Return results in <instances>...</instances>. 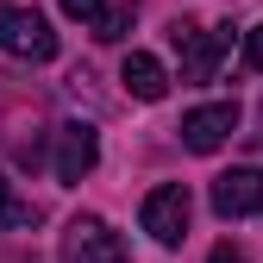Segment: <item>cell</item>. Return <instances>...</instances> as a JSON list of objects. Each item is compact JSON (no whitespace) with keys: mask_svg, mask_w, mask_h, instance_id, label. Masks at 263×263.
<instances>
[{"mask_svg":"<svg viewBox=\"0 0 263 263\" xmlns=\"http://www.w3.org/2000/svg\"><path fill=\"white\" fill-rule=\"evenodd\" d=\"M170 44L182 50V82H213V69H219V57L232 50V25H219V31H207V25H194V19H176V31H170Z\"/></svg>","mask_w":263,"mask_h":263,"instance_id":"cell-1","label":"cell"},{"mask_svg":"<svg viewBox=\"0 0 263 263\" xmlns=\"http://www.w3.org/2000/svg\"><path fill=\"white\" fill-rule=\"evenodd\" d=\"M0 50L25 57V63H50L57 57V31L38 7H0Z\"/></svg>","mask_w":263,"mask_h":263,"instance_id":"cell-2","label":"cell"},{"mask_svg":"<svg viewBox=\"0 0 263 263\" xmlns=\"http://www.w3.org/2000/svg\"><path fill=\"white\" fill-rule=\"evenodd\" d=\"M63 263H125V238L101 213H82V219H69V232H63Z\"/></svg>","mask_w":263,"mask_h":263,"instance_id":"cell-3","label":"cell"},{"mask_svg":"<svg viewBox=\"0 0 263 263\" xmlns=\"http://www.w3.org/2000/svg\"><path fill=\"white\" fill-rule=\"evenodd\" d=\"M188 213H194V201H188V188L182 182H163V188H151L144 194V232L157 238V245H182L188 238Z\"/></svg>","mask_w":263,"mask_h":263,"instance_id":"cell-4","label":"cell"},{"mask_svg":"<svg viewBox=\"0 0 263 263\" xmlns=\"http://www.w3.org/2000/svg\"><path fill=\"white\" fill-rule=\"evenodd\" d=\"M213 213L219 219H263V170L213 176Z\"/></svg>","mask_w":263,"mask_h":263,"instance_id":"cell-5","label":"cell"},{"mask_svg":"<svg viewBox=\"0 0 263 263\" xmlns=\"http://www.w3.org/2000/svg\"><path fill=\"white\" fill-rule=\"evenodd\" d=\"M232 132H238V101H213V107H194L182 119V144L207 157V151H219L226 138H232Z\"/></svg>","mask_w":263,"mask_h":263,"instance_id":"cell-6","label":"cell"},{"mask_svg":"<svg viewBox=\"0 0 263 263\" xmlns=\"http://www.w3.org/2000/svg\"><path fill=\"white\" fill-rule=\"evenodd\" d=\"M94 163H101V132L82 125V119H69L57 132V182H82Z\"/></svg>","mask_w":263,"mask_h":263,"instance_id":"cell-7","label":"cell"},{"mask_svg":"<svg viewBox=\"0 0 263 263\" xmlns=\"http://www.w3.org/2000/svg\"><path fill=\"white\" fill-rule=\"evenodd\" d=\"M119 82H125V94H138V101H163V94H170V69H163L151 50H132L119 63Z\"/></svg>","mask_w":263,"mask_h":263,"instance_id":"cell-8","label":"cell"},{"mask_svg":"<svg viewBox=\"0 0 263 263\" xmlns=\"http://www.w3.org/2000/svg\"><path fill=\"white\" fill-rule=\"evenodd\" d=\"M31 219H38V207L13 201V176H0V226H31Z\"/></svg>","mask_w":263,"mask_h":263,"instance_id":"cell-9","label":"cell"},{"mask_svg":"<svg viewBox=\"0 0 263 263\" xmlns=\"http://www.w3.org/2000/svg\"><path fill=\"white\" fill-rule=\"evenodd\" d=\"M63 13L82 19V25H101V19H107V0H63Z\"/></svg>","mask_w":263,"mask_h":263,"instance_id":"cell-10","label":"cell"},{"mask_svg":"<svg viewBox=\"0 0 263 263\" xmlns=\"http://www.w3.org/2000/svg\"><path fill=\"white\" fill-rule=\"evenodd\" d=\"M125 31H132V13H107L101 25H94V38H107V44H119Z\"/></svg>","mask_w":263,"mask_h":263,"instance_id":"cell-11","label":"cell"},{"mask_svg":"<svg viewBox=\"0 0 263 263\" xmlns=\"http://www.w3.org/2000/svg\"><path fill=\"white\" fill-rule=\"evenodd\" d=\"M245 69H263V25L245 31Z\"/></svg>","mask_w":263,"mask_h":263,"instance_id":"cell-12","label":"cell"},{"mask_svg":"<svg viewBox=\"0 0 263 263\" xmlns=\"http://www.w3.org/2000/svg\"><path fill=\"white\" fill-rule=\"evenodd\" d=\"M207 263H245V251H238V245H213V257H207Z\"/></svg>","mask_w":263,"mask_h":263,"instance_id":"cell-13","label":"cell"}]
</instances>
